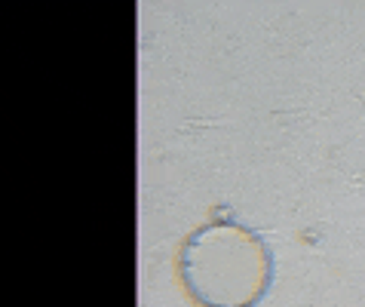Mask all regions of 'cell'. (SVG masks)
Masks as SVG:
<instances>
[{"label":"cell","instance_id":"cell-1","mask_svg":"<svg viewBox=\"0 0 365 307\" xmlns=\"http://www.w3.org/2000/svg\"><path fill=\"white\" fill-rule=\"evenodd\" d=\"M178 276L202 307H255L270 289L267 243L233 218L194 231L178 252Z\"/></svg>","mask_w":365,"mask_h":307}]
</instances>
